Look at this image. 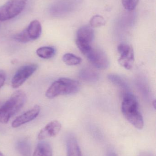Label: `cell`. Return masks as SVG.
Masks as SVG:
<instances>
[{"label": "cell", "instance_id": "cell-5", "mask_svg": "<svg viewBox=\"0 0 156 156\" xmlns=\"http://www.w3.org/2000/svg\"><path fill=\"white\" fill-rule=\"evenodd\" d=\"M42 33V26L40 22L34 20L30 23L24 30L14 36L16 41L21 43H27L39 38Z\"/></svg>", "mask_w": 156, "mask_h": 156}, {"label": "cell", "instance_id": "cell-15", "mask_svg": "<svg viewBox=\"0 0 156 156\" xmlns=\"http://www.w3.org/2000/svg\"><path fill=\"white\" fill-rule=\"evenodd\" d=\"M36 54L39 57L43 59L52 58L56 54L55 48L51 47H42L38 48Z\"/></svg>", "mask_w": 156, "mask_h": 156}, {"label": "cell", "instance_id": "cell-24", "mask_svg": "<svg viewBox=\"0 0 156 156\" xmlns=\"http://www.w3.org/2000/svg\"><path fill=\"white\" fill-rule=\"evenodd\" d=\"M107 156H117L116 153L113 150H110L108 152Z\"/></svg>", "mask_w": 156, "mask_h": 156}, {"label": "cell", "instance_id": "cell-10", "mask_svg": "<svg viewBox=\"0 0 156 156\" xmlns=\"http://www.w3.org/2000/svg\"><path fill=\"white\" fill-rule=\"evenodd\" d=\"M40 106L35 105L32 109L16 117L12 123L13 128H17L35 119L40 112Z\"/></svg>", "mask_w": 156, "mask_h": 156}, {"label": "cell", "instance_id": "cell-20", "mask_svg": "<svg viewBox=\"0 0 156 156\" xmlns=\"http://www.w3.org/2000/svg\"><path fill=\"white\" fill-rule=\"evenodd\" d=\"M109 80L114 84L124 88H127V84L123 79L117 75H111L108 76Z\"/></svg>", "mask_w": 156, "mask_h": 156}, {"label": "cell", "instance_id": "cell-19", "mask_svg": "<svg viewBox=\"0 0 156 156\" xmlns=\"http://www.w3.org/2000/svg\"><path fill=\"white\" fill-rule=\"evenodd\" d=\"M76 43L78 48L84 55L88 53L90 49L92 47L91 46L90 44L80 41L77 39H76Z\"/></svg>", "mask_w": 156, "mask_h": 156}, {"label": "cell", "instance_id": "cell-21", "mask_svg": "<svg viewBox=\"0 0 156 156\" xmlns=\"http://www.w3.org/2000/svg\"><path fill=\"white\" fill-rule=\"evenodd\" d=\"M139 0H122L123 5L126 10L132 11L137 6Z\"/></svg>", "mask_w": 156, "mask_h": 156}, {"label": "cell", "instance_id": "cell-1", "mask_svg": "<svg viewBox=\"0 0 156 156\" xmlns=\"http://www.w3.org/2000/svg\"><path fill=\"white\" fill-rule=\"evenodd\" d=\"M122 111L126 120L136 128L139 130L143 128V119L139 110L138 101L134 95L129 93L125 95Z\"/></svg>", "mask_w": 156, "mask_h": 156}, {"label": "cell", "instance_id": "cell-14", "mask_svg": "<svg viewBox=\"0 0 156 156\" xmlns=\"http://www.w3.org/2000/svg\"><path fill=\"white\" fill-rule=\"evenodd\" d=\"M16 148L22 156H31V146L29 142L26 139L18 141L16 144Z\"/></svg>", "mask_w": 156, "mask_h": 156}, {"label": "cell", "instance_id": "cell-7", "mask_svg": "<svg viewBox=\"0 0 156 156\" xmlns=\"http://www.w3.org/2000/svg\"><path fill=\"white\" fill-rule=\"evenodd\" d=\"M85 56L94 66L99 69H104L109 67L108 57L100 49L92 47Z\"/></svg>", "mask_w": 156, "mask_h": 156}, {"label": "cell", "instance_id": "cell-8", "mask_svg": "<svg viewBox=\"0 0 156 156\" xmlns=\"http://www.w3.org/2000/svg\"><path fill=\"white\" fill-rule=\"evenodd\" d=\"M118 51L121 55L118 60L119 64L127 69H132L134 61L133 49L131 46L121 44L118 46Z\"/></svg>", "mask_w": 156, "mask_h": 156}, {"label": "cell", "instance_id": "cell-2", "mask_svg": "<svg viewBox=\"0 0 156 156\" xmlns=\"http://www.w3.org/2000/svg\"><path fill=\"white\" fill-rule=\"evenodd\" d=\"M26 95L23 91L16 90L0 107V123L6 124L10 118L21 110L25 103Z\"/></svg>", "mask_w": 156, "mask_h": 156}, {"label": "cell", "instance_id": "cell-6", "mask_svg": "<svg viewBox=\"0 0 156 156\" xmlns=\"http://www.w3.org/2000/svg\"><path fill=\"white\" fill-rule=\"evenodd\" d=\"M36 64H29L18 69L12 79L11 84L13 88L16 89L22 85L37 69Z\"/></svg>", "mask_w": 156, "mask_h": 156}, {"label": "cell", "instance_id": "cell-22", "mask_svg": "<svg viewBox=\"0 0 156 156\" xmlns=\"http://www.w3.org/2000/svg\"><path fill=\"white\" fill-rule=\"evenodd\" d=\"M6 74L3 70H0V88H2L5 82Z\"/></svg>", "mask_w": 156, "mask_h": 156}, {"label": "cell", "instance_id": "cell-17", "mask_svg": "<svg viewBox=\"0 0 156 156\" xmlns=\"http://www.w3.org/2000/svg\"><path fill=\"white\" fill-rule=\"evenodd\" d=\"M80 76L82 80L89 81H93L98 79V74L93 70L89 69H83L80 73Z\"/></svg>", "mask_w": 156, "mask_h": 156}, {"label": "cell", "instance_id": "cell-9", "mask_svg": "<svg viewBox=\"0 0 156 156\" xmlns=\"http://www.w3.org/2000/svg\"><path fill=\"white\" fill-rule=\"evenodd\" d=\"M61 128V124L59 121H51L40 130L38 135V139L41 141L46 138L55 137L58 134Z\"/></svg>", "mask_w": 156, "mask_h": 156}, {"label": "cell", "instance_id": "cell-4", "mask_svg": "<svg viewBox=\"0 0 156 156\" xmlns=\"http://www.w3.org/2000/svg\"><path fill=\"white\" fill-rule=\"evenodd\" d=\"M28 0H9L0 7V21L14 18L24 9Z\"/></svg>", "mask_w": 156, "mask_h": 156}, {"label": "cell", "instance_id": "cell-13", "mask_svg": "<svg viewBox=\"0 0 156 156\" xmlns=\"http://www.w3.org/2000/svg\"><path fill=\"white\" fill-rule=\"evenodd\" d=\"M33 156H53V151L50 144L41 140L36 146Z\"/></svg>", "mask_w": 156, "mask_h": 156}, {"label": "cell", "instance_id": "cell-3", "mask_svg": "<svg viewBox=\"0 0 156 156\" xmlns=\"http://www.w3.org/2000/svg\"><path fill=\"white\" fill-rule=\"evenodd\" d=\"M79 89L80 84L78 81L68 78H60L49 86L45 95L49 99H53L59 95L76 93Z\"/></svg>", "mask_w": 156, "mask_h": 156}, {"label": "cell", "instance_id": "cell-23", "mask_svg": "<svg viewBox=\"0 0 156 156\" xmlns=\"http://www.w3.org/2000/svg\"><path fill=\"white\" fill-rule=\"evenodd\" d=\"M139 156H154L152 153L148 152H144L141 153Z\"/></svg>", "mask_w": 156, "mask_h": 156}, {"label": "cell", "instance_id": "cell-11", "mask_svg": "<svg viewBox=\"0 0 156 156\" xmlns=\"http://www.w3.org/2000/svg\"><path fill=\"white\" fill-rule=\"evenodd\" d=\"M66 143L67 156H82L79 146L74 135L69 134Z\"/></svg>", "mask_w": 156, "mask_h": 156}, {"label": "cell", "instance_id": "cell-12", "mask_svg": "<svg viewBox=\"0 0 156 156\" xmlns=\"http://www.w3.org/2000/svg\"><path fill=\"white\" fill-rule=\"evenodd\" d=\"M77 40L91 44L94 38V31L89 26L82 27L77 32Z\"/></svg>", "mask_w": 156, "mask_h": 156}, {"label": "cell", "instance_id": "cell-25", "mask_svg": "<svg viewBox=\"0 0 156 156\" xmlns=\"http://www.w3.org/2000/svg\"><path fill=\"white\" fill-rule=\"evenodd\" d=\"M153 105H154V108H156V101H154L153 102Z\"/></svg>", "mask_w": 156, "mask_h": 156}, {"label": "cell", "instance_id": "cell-16", "mask_svg": "<svg viewBox=\"0 0 156 156\" xmlns=\"http://www.w3.org/2000/svg\"><path fill=\"white\" fill-rule=\"evenodd\" d=\"M63 62L68 66H73L79 65L82 62L81 58L77 56L72 54H65L62 58Z\"/></svg>", "mask_w": 156, "mask_h": 156}, {"label": "cell", "instance_id": "cell-18", "mask_svg": "<svg viewBox=\"0 0 156 156\" xmlns=\"http://www.w3.org/2000/svg\"><path fill=\"white\" fill-rule=\"evenodd\" d=\"M105 24V20L101 16L95 15L91 19L90 24L92 27H98L104 26Z\"/></svg>", "mask_w": 156, "mask_h": 156}, {"label": "cell", "instance_id": "cell-26", "mask_svg": "<svg viewBox=\"0 0 156 156\" xmlns=\"http://www.w3.org/2000/svg\"><path fill=\"white\" fill-rule=\"evenodd\" d=\"M0 156H5L1 151H0Z\"/></svg>", "mask_w": 156, "mask_h": 156}]
</instances>
